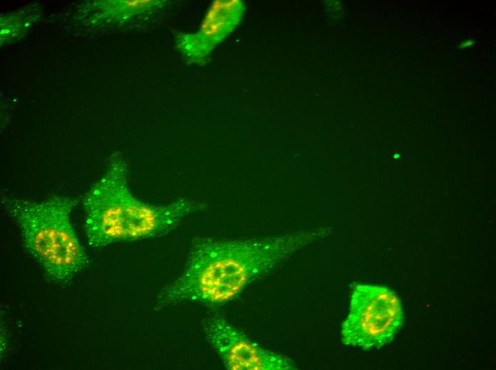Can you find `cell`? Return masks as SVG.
Returning a JSON list of instances; mask_svg holds the SVG:
<instances>
[{"instance_id": "1", "label": "cell", "mask_w": 496, "mask_h": 370, "mask_svg": "<svg viewBox=\"0 0 496 370\" xmlns=\"http://www.w3.org/2000/svg\"><path fill=\"white\" fill-rule=\"evenodd\" d=\"M306 238H195L182 272L161 290L155 308L182 303L222 305L274 268Z\"/></svg>"}, {"instance_id": "2", "label": "cell", "mask_w": 496, "mask_h": 370, "mask_svg": "<svg viewBox=\"0 0 496 370\" xmlns=\"http://www.w3.org/2000/svg\"><path fill=\"white\" fill-rule=\"evenodd\" d=\"M128 171L123 158L113 154L105 173L83 197L84 228L93 248L163 236L187 216L207 208V203L188 198L165 205L145 203L130 191Z\"/></svg>"}, {"instance_id": "3", "label": "cell", "mask_w": 496, "mask_h": 370, "mask_svg": "<svg viewBox=\"0 0 496 370\" xmlns=\"http://www.w3.org/2000/svg\"><path fill=\"white\" fill-rule=\"evenodd\" d=\"M1 204L17 224L26 251L55 284H66L90 265L71 220L78 200L53 196L34 201L4 195Z\"/></svg>"}, {"instance_id": "4", "label": "cell", "mask_w": 496, "mask_h": 370, "mask_svg": "<svg viewBox=\"0 0 496 370\" xmlns=\"http://www.w3.org/2000/svg\"><path fill=\"white\" fill-rule=\"evenodd\" d=\"M403 321L401 303L393 291L381 285H358L341 324V342L364 350L379 349L393 340Z\"/></svg>"}, {"instance_id": "5", "label": "cell", "mask_w": 496, "mask_h": 370, "mask_svg": "<svg viewBox=\"0 0 496 370\" xmlns=\"http://www.w3.org/2000/svg\"><path fill=\"white\" fill-rule=\"evenodd\" d=\"M203 332L207 342L231 370H293L292 360L251 340L219 316L207 318Z\"/></svg>"}, {"instance_id": "6", "label": "cell", "mask_w": 496, "mask_h": 370, "mask_svg": "<svg viewBox=\"0 0 496 370\" xmlns=\"http://www.w3.org/2000/svg\"><path fill=\"white\" fill-rule=\"evenodd\" d=\"M244 11L240 0L214 1L197 31L175 35L176 48L188 63L205 64L215 47L240 23Z\"/></svg>"}, {"instance_id": "7", "label": "cell", "mask_w": 496, "mask_h": 370, "mask_svg": "<svg viewBox=\"0 0 496 370\" xmlns=\"http://www.w3.org/2000/svg\"><path fill=\"white\" fill-rule=\"evenodd\" d=\"M168 4L160 0L106 1L101 4L103 14L109 20L125 22L133 18L155 11Z\"/></svg>"}, {"instance_id": "8", "label": "cell", "mask_w": 496, "mask_h": 370, "mask_svg": "<svg viewBox=\"0 0 496 370\" xmlns=\"http://www.w3.org/2000/svg\"><path fill=\"white\" fill-rule=\"evenodd\" d=\"M37 8L24 9L1 18V42L10 43L19 38L38 18Z\"/></svg>"}, {"instance_id": "9", "label": "cell", "mask_w": 496, "mask_h": 370, "mask_svg": "<svg viewBox=\"0 0 496 370\" xmlns=\"http://www.w3.org/2000/svg\"><path fill=\"white\" fill-rule=\"evenodd\" d=\"M475 44V41L474 39H466L463 41H462L458 46V49H465L467 48H470L473 46Z\"/></svg>"}]
</instances>
